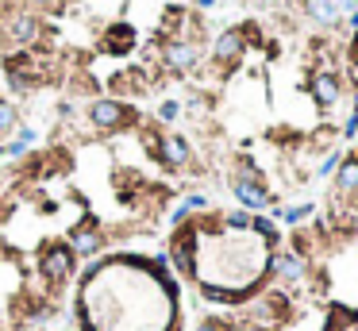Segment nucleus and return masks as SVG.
<instances>
[{
    "label": "nucleus",
    "mask_w": 358,
    "mask_h": 331,
    "mask_svg": "<svg viewBox=\"0 0 358 331\" xmlns=\"http://www.w3.org/2000/svg\"><path fill=\"white\" fill-rule=\"evenodd\" d=\"M127 119H131V108L112 100V97H100V100L89 104V124L100 127V131H116V127H124Z\"/></svg>",
    "instance_id": "f257e3e1"
},
{
    "label": "nucleus",
    "mask_w": 358,
    "mask_h": 331,
    "mask_svg": "<svg viewBox=\"0 0 358 331\" xmlns=\"http://www.w3.org/2000/svg\"><path fill=\"white\" fill-rule=\"evenodd\" d=\"M39 31H43L39 27V16H35L31 8H16L8 20H4V35H8L16 47H31V43L39 39Z\"/></svg>",
    "instance_id": "f03ea898"
},
{
    "label": "nucleus",
    "mask_w": 358,
    "mask_h": 331,
    "mask_svg": "<svg viewBox=\"0 0 358 331\" xmlns=\"http://www.w3.org/2000/svg\"><path fill=\"white\" fill-rule=\"evenodd\" d=\"M232 193H235V201H239L247 212H258V208H266V205H273V196H270V189H262V181L258 177H235L232 181Z\"/></svg>",
    "instance_id": "7ed1b4c3"
},
{
    "label": "nucleus",
    "mask_w": 358,
    "mask_h": 331,
    "mask_svg": "<svg viewBox=\"0 0 358 331\" xmlns=\"http://www.w3.org/2000/svg\"><path fill=\"white\" fill-rule=\"evenodd\" d=\"M69 270H74V251L66 247H47L39 258V273L47 277V282H62V277H69Z\"/></svg>",
    "instance_id": "20e7f679"
},
{
    "label": "nucleus",
    "mask_w": 358,
    "mask_h": 331,
    "mask_svg": "<svg viewBox=\"0 0 358 331\" xmlns=\"http://www.w3.org/2000/svg\"><path fill=\"white\" fill-rule=\"evenodd\" d=\"M243 50H247V31H243V27H227L220 39L212 43V58L216 62H235Z\"/></svg>",
    "instance_id": "39448f33"
},
{
    "label": "nucleus",
    "mask_w": 358,
    "mask_h": 331,
    "mask_svg": "<svg viewBox=\"0 0 358 331\" xmlns=\"http://www.w3.org/2000/svg\"><path fill=\"white\" fill-rule=\"evenodd\" d=\"M309 89H312V97H316L320 108H331L339 100V73H331V69H320V73H312Z\"/></svg>",
    "instance_id": "423d86ee"
},
{
    "label": "nucleus",
    "mask_w": 358,
    "mask_h": 331,
    "mask_svg": "<svg viewBox=\"0 0 358 331\" xmlns=\"http://www.w3.org/2000/svg\"><path fill=\"white\" fill-rule=\"evenodd\" d=\"M162 58H166V66L174 69V73H185V69H193V66H197V47H193V43H185V39L166 43Z\"/></svg>",
    "instance_id": "0eeeda50"
},
{
    "label": "nucleus",
    "mask_w": 358,
    "mask_h": 331,
    "mask_svg": "<svg viewBox=\"0 0 358 331\" xmlns=\"http://www.w3.org/2000/svg\"><path fill=\"white\" fill-rule=\"evenodd\" d=\"M273 277H281L285 285H297L304 277V258L300 254H278L273 258Z\"/></svg>",
    "instance_id": "6e6552de"
},
{
    "label": "nucleus",
    "mask_w": 358,
    "mask_h": 331,
    "mask_svg": "<svg viewBox=\"0 0 358 331\" xmlns=\"http://www.w3.org/2000/svg\"><path fill=\"white\" fill-rule=\"evenodd\" d=\"M100 247H104V239H100L97 227H78V231L69 235V251L74 254H97Z\"/></svg>",
    "instance_id": "1a4fd4ad"
},
{
    "label": "nucleus",
    "mask_w": 358,
    "mask_h": 331,
    "mask_svg": "<svg viewBox=\"0 0 358 331\" xmlns=\"http://www.w3.org/2000/svg\"><path fill=\"white\" fill-rule=\"evenodd\" d=\"M158 150H162L166 166H185V162H189V143H185L181 135H162Z\"/></svg>",
    "instance_id": "9d476101"
},
{
    "label": "nucleus",
    "mask_w": 358,
    "mask_h": 331,
    "mask_svg": "<svg viewBox=\"0 0 358 331\" xmlns=\"http://www.w3.org/2000/svg\"><path fill=\"white\" fill-rule=\"evenodd\" d=\"M304 12H309V20L324 23V27H339V8H335V0H316V4H304Z\"/></svg>",
    "instance_id": "9b49d317"
},
{
    "label": "nucleus",
    "mask_w": 358,
    "mask_h": 331,
    "mask_svg": "<svg viewBox=\"0 0 358 331\" xmlns=\"http://www.w3.org/2000/svg\"><path fill=\"white\" fill-rule=\"evenodd\" d=\"M335 185L343 189V193H355V189H358V158H347V162H339Z\"/></svg>",
    "instance_id": "f8f14e48"
},
{
    "label": "nucleus",
    "mask_w": 358,
    "mask_h": 331,
    "mask_svg": "<svg viewBox=\"0 0 358 331\" xmlns=\"http://www.w3.org/2000/svg\"><path fill=\"white\" fill-rule=\"evenodd\" d=\"M131 43H135V35H131V27H127V23H116V27L108 31V50H112V54L127 50Z\"/></svg>",
    "instance_id": "ddd939ff"
},
{
    "label": "nucleus",
    "mask_w": 358,
    "mask_h": 331,
    "mask_svg": "<svg viewBox=\"0 0 358 331\" xmlns=\"http://www.w3.org/2000/svg\"><path fill=\"white\" fill-rule=\"evenodd\" d=\"M31 143H35V131H31V127H20V135L12 139V143L0 146V155H23V150H27Z\"/></svg>",
    "instance_id": "4468645a"
},
{
    "label": "nucleus",
    "mask_w": 358,
    "mask_h": 331,
    "mask_svg": "<svg viewBox=\"0 0 358 331\" xmlns=\"http://www.w3.org/2000/svg\"><path fill=\"white\" fill-rule=\"evenodd\" d=\"M16 131V104L0 100V135H12Z\"/></svg>",
    "instance_id": "2eb2a0df"
},
{
    "label": "nucleus",
    "mask_w": 358,
    "mask_h": 331,
    "mask_svg": "<svg viewBox=\"0 0 358 331\" xmlns=\"http://www.w3.org/2000/svg\"><path fill=\"white\" fill-rule=\"evenodd\" d=\"M281 220H285V224H304V220H309L312 216V205H297V208H285V212H278Z\"/></svg>",
    "instance_id": "dca6fc26"
},
{
    "label": "nucleus",
    "mask_w": 358,
    "mask_h": 331,
    "mask_svg": "<svg viewBox=\"0 0 358 331\" xmlns=\"http://www.w3.org/2000/svg\"><path fill=\"white\" fill-rule=\"evenodd\" d=\"M251 227L258 235H278V227H273V220H266V216H251Z\"/></svg>",
    "instance_id": "f3484780"
},
{
    "label": "nucleus",
    "mask_w": 358,
    "mask_h": 331,
    "mask_svg": "<svg viewBox=\"0 0 358 331\" xmlns=\"http://www.w3.org/2000/svg\"><path fill=\"white\" fill-rule=\"evenodd\" d=\"M177 112H181V104H177V100H166V104L158 108V116H162V119H177Z\"/></svg>",
    "instance_id": "a211bd4d"
},
{
    "label": "nucleus",
    "mask_w": 358,
    "mask_h": 331,
    "mask_svg": "<svg viewBox=\"0 0 358 331\" xmlns=\"http://www.w3.org/2000/svg\"><path fill=\"white\" fill-rule=\"evenodd\" d=\"M227 224L232 227H251V216L247 212H227Z\"/></svg>",
    "instance_id": "6ab92c4d"
},
{
    "label": "nucleus",
    "mask_w": 358,
    "mask_h": 331,
    "mask_svg": "<svg viewBox=\"0 0 358 331\" xmlns=\"http://www.w3.org/2000/svg\"><path fill=\"white\" fill-rule=\"evenodd\" d=\"M339 16H347V12H358V0H335Z\"/></svg>",
    "instance_id": "aec40b11"
},
{
    "label": "nucleus",
    "mask_w": 358,
    "mask_h": 331,
    "mask_svg": "<svg viewBox=\"0 0 358 331\" xmlns=\"http://www.w3.org/2000/svg\"><path fill=\"white\" fill-rule=\"evenodd\" d=\"M355 135H358V116H350L347 127H343V139H355Z\"/></svg>",
    "instance_id": "412c9836"
},
{
    "label": "nucleus",
    "mask_w": 358,
    "mask_h": 331,
    "mask_svg": "<svg viewBox=\"0 0 358 331\" xmlns=\"http://www.w3.org/2000/svg\"><path fill=\"white\" fill-rule=\"evenodd\" d=\"M335 166H339V158H335V155H331V158H328V162L320 166V174H331V170H335Z\"/></svg>",
    "instance_id": "4be33fe9"
},
{
    "label": "nucleus",
    "mask_w": 358,
    "mask_h": 331,
    "mask_svg": "<svg viewBox=\"0 0 358 331\" xmlns=\"http://www.w3.org/2000/svg\"><path fill=\"white\" fill-rule=\"evenodd\" d=\"M347 23H350V27L358 31V12H350V20H347Z\"/></svg>",
    "instance_id": "5701e85b"
},
{
    "label": "nucleus",
    "mask_w": 358,
    "mask_h": 331,
    "mask_svg": "<svg viewBox=\"0 0 358 331\" xmlns=\"http://www.w3.org/2000/svg\"><path fill=\"white\" fill-rule=\"evenodd\" d=\"M197 331H220V328H216V323H201Z\"/></svg>",
    "instance_id": "b1692460"
},
{
    "label": "nucleus",
    "mask_w": 358,
    "mask_h": 331,
    "mask_svg": "<svg viewBox=\"0 0 358 331\" xmlns=\"http://www.w3.org/2000/svg\"><path fill=\"white\" fill-rule=\"evenodd\" d=\"M197 4H201V8H212V4H216V0H197Z\"/></svg>",
    "instance_id": "393cba45"
},
{
    "label": "nucleus",
    "mask_w": 358,
    "mask_h": 331,
    "mask_svg": "<svg viewBox=\"0 0 358 331\" xmlns=\"http://www.w3.org/2000/svg\"><path fill=\"white\" fill-rule=\"evenodd\" d=\"M355 116H358V85H355Z\"/></svg>",
    "instance_id": "a878e982"
},
{
    "label": "nucleus",
    "mask_w": 358,
    "mask_h": 331,
    "mask_svg": "<svg viewBox=\"0 0 358 331\" xmlns=\"http://www.w3.org/2000/svg\"><path fill=\"white\" fill-rule=\"evenodd\" d=\"M31 4H54V0H31Z\"/></svg>",
    "instance_id": "bb28decb"
},
{
    "label": "nucleus",
    "mask_w": 358,
    "mask_h": 331,
    "mask_svg": "<svg viewBox=\"0 0 358 331\" xmlns=\"http://www.w3.org/2000/svg\"><path fill=\"white\" fill-rule=\"evenodd\" d=\"M304 4H316V0H304Z\"/></svg>",
    "instance_id": "cd10ccee"
},
{
    "label": "nucleus",
    "mask_w": 358,
    "mask_h": 331,
    "mask_svg": "<svg viewBox=\"0 0 358 331\" xmlns=\"http://www.w3.org/2000/svg\"><path fill=\"white\" fill-rule=\"evenodd\" d=\"M355 331H358V328H355Z\"/></svg>",
    "instance_id": "c85d7f7f"
}]
</instances>
